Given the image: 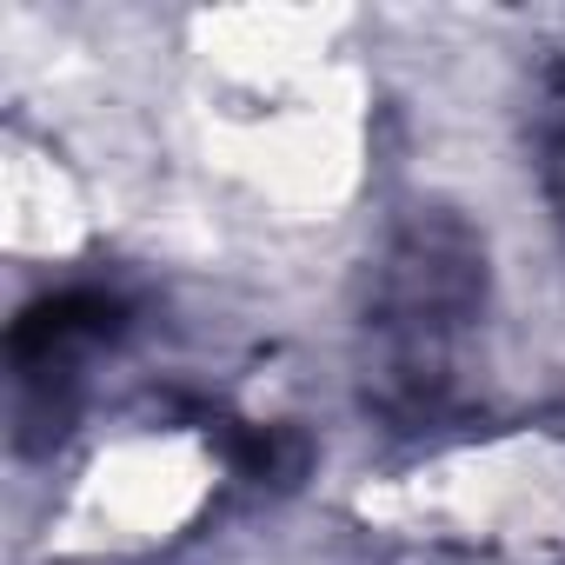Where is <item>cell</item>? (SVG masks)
Returning <instances> with one entry per match:
<instances>
[{"mask_svg": "<svg viewBox=\"0 0 565 565\" xmlns=\"http://www.w3.org/2000/svg\"><path fill=\"white\" fill-rule=\"evenodd\" d=\"M486 307V246L446 213L419 206L373 266L366 300V386L386 413H439L466 373V347Z\"/></svg>", "mask_w": 565, "mask_h": 565, "instance_id": "cell-1", "label": "cell"}, {"mask_svg": "<svg viewBox=\"0 0 565 565\" xmlns=\"http://www.w3.org/2000/svg\"><path fill=\"white\" fill-rule=\"evenodd\" d=\"M127 327V307L114 294H94V287H74V294H54V300H34L14 333H8V353L14 366L28 373H54V360H67L74 347H94V340H114Z\"/></svg>", "mask_w": 565, "mask_h": 565, "instance_id": "cell-2", "label": "cell"}, {"mask_svg": "<svg viewBox=\"0 0 565 565\" xmlns=\"http://www.w3.org/2000/svg\"><path fill=\"white\" fill-rule=\"evenodd\" d=\"M226 459L259 479V486H294L307 472V439L294 426H233L226 433Z\"/></svg>", "mask_w": 565, "mask_h": 565, "instance_id": "cell-3", "label": "cell"}, {"mask_svg": "<svg viewBox=\"0 0 565 565\" xmlns=\"http://www.w3.org/2000/svg\"><path fill=\"white\" fill-rule=\"evenodd\" d=\"M552 107H558V127H552V186H558V206H565V67L552 81Z\"/></svg>", "mask_w": 565, "mask_h": 565, "instance_id": "cell-4", "label": "cell"}]
</instances>
